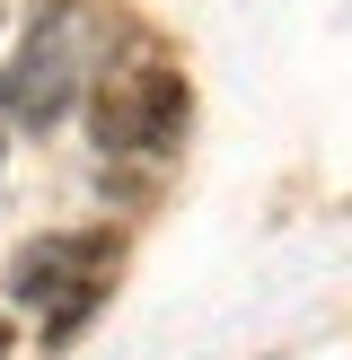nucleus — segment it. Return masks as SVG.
Masks as SVG:
<instances>
[{
    "instance_id": "obj_1",
    "label": "nucleus",
    "mask_w": 352,
    "mask_h": 360,
    "mask_svg": "<svg viewBox=\"0 0 352 360\" xmlns=\"http://www.w3.org/2000/svg\"><path fill=\"white\" fill-rule=\"evenodd\" d=\"M97 62H106V9H80V0L35 9L18 62L0 70V115H9V123H35V132L62 123L70 97L97 79Z\"/></svg>"
},
{
    "instance_id": "obj_2",
    "label": "nucleus",
    "mask_w": 352,
    "mask_h": 360,
    "mask_svg": "<svg viewBox=\"0 0 352 360\" xmlns=\"http://www.w3.org/2000/svg\"><path fill=\"white\" fill-rule=\"evenodd\" d=\"M88 123H97L106 158H168L185 132V79L176 70H115L88 97Z\"/></svg>"
},
{
    "instance_id": "obj_3",
    "label": "nucleus",
    "mask_w": 352,
    "mask_h": 360,
    "mask_svg": "<svg viewBox=\"0 0 352 360\" xmlns=\"http://www.w3.org/2000/svg\"><path fill=\"white\" fill-rule=\"evenodd\" d=\"M9 299L27 316H44V334L62 343L88 308L106 299V238H35L9 264Z\"/></svg>"
},
{
    "instance_id": "obj_4",
    "label": "nucleus",
    "mask_w": 352,
    "mask_h": 360,
    "mask_svg": "<svg viewBox=\"0 0 352 360\" xmlns=\"http://www.w3.org/2000/svg\"><path fill=\"white\" fill-rule=\"evenodd\" d=\"M0 360H9V316H0Z\"/></svg>"
}]
</instances>
